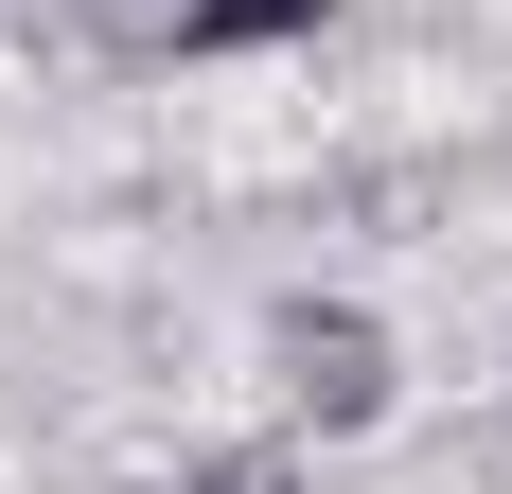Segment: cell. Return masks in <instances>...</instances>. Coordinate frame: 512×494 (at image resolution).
<instances>
[{"label":"cell","instance_id":"6da1fadb","mask_svg":"<svg viewBox=\"0 0 512 494\" xmlns=\"http://www.w3.org/2000/svg\"><path fill=\"white\" fill-rule=\"evenodd\" d=\"M283 406H301V424H371V406H389V336L336 318V300H301V318H283Z\"/></svg>","mask_w":512,"mask_h":494},{"label":"cell","instance_id":"7a4b0ae2","mask_svg":"<svg viewBox=\"0 0 512 494\" xmlns=\"http://www.w3.org/2000/svg\"><path fill=\"white\" fill-rule=\"evenodd\" d=\"M265 36H318V0H177V53H265Z\"/></svg>","mask_w":512,"mask_h":494},{"label":"cell","instance_id":"3957f363","mask_svg":"<svg viewBox=\"0 0 512 494\" xmlns=\"http://www.w3.org/2000/svg\"><path fill=\"white\" fill-rule=\"evenodd\" d=\"M195 494H283V459H212V477Z\"/></svg>","mask_w":512,"mask_h":494}]
</instances>
